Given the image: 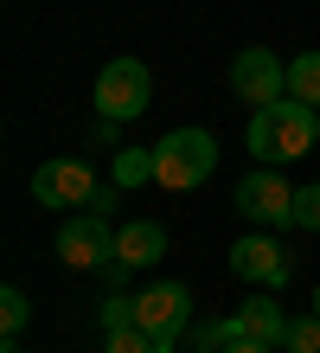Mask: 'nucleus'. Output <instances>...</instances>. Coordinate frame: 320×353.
<instances>
[{
	"label": "nucleus",
	"instance_id": "1",
	"mask_svg": "<svg viewBox=\"0 0 320 353\" xmlns=\"http://www.w3.org/2000/svg\"><path fill=\"white\" fill-rule=\"evenodd\" d=\"M320 141V110L314 103H263V110L250 116V154L263 161V168H282V161H301L308 148Z\"/></svg>",
	"mask_w": 320,
	"mask_h": 353
},
{
	"label": "nucleus",
	"instance_id": "2",
	"mask_svg": "<svg viewBox=\"0 0 320 353\" xmlns=\"http://www.w3.org/2000/svg\"><path fill=\"white\" fill-rule=\"evenodd\" d=\"M211 168H218V135L211 129H173L154 141V180L167 193H192V186H205Z\"/></svg>",
	"mask_w": 320,
	"mask_h": 353
},
{
	"label": "nucleus",
	"instance_id": "3",
	"mask_svg": "<svg viewBox=\"0 0 320 353\" xmlns=\"http://www.w3.org/2000/svg\"><path fill=\"white\" fill-rule=\"evenodd\" d=\"M135 327L160 353H173L186 341V327H192V289L186 283H147L141 296H135Z\"/></svg>",
	"mask_w": 320,
	"mask_h": 353
},
{
	"label": "nucleus",
	"instance_id": "4",
	"mask_svg": "<svg viewBox=\"0 0 320 353\" xmlns=\"http://www.w3.org/2000/svg\"><path fill=\"white\" fill-rule=\"evenodd\" d=\"M141 110H154V77L141 58H109L96 77V116L109 122H135Z\"/></svg>",
	"mask_w": 320,
	"mask_h": 353
},
{
	"label": "nucleus",
	"instance_id": "5",
	"mask_svg": "<svg viewBox=\"0 0 320 353\" xmlns=\"http://www.w3.org/2000/svg\"><path fill=\"white\" fill-rule=\"evenodd\" d=\"M96 174H90V161H71V154H58L45 161V168L32 174V199L39 205H52V212H71V205H96Z\"/></svg>",
	"mask_w": 320,
	"mask_h": 353
},
{
	"label": "nucleus",
	"instance_id": "6",
	"mask_svg": "<svg viewBox=\"0 0 320 353\" xmlns=\"http://www.w3.org/2000/svg\"><path fill=\"white\" fill-rule=\"evenodd\" d=\"M231 205L250 219V225H295V186L275 174V168H256L237 180V193H231Z\"/></svg>",
	"mask_w": 320,
	"mask_h": 353
},
{
	"label": "nucleus",
	"instance_id": "7",
	"mask_svg": "<svg viewBox=\"0 0 320 353\" xmlns=\"http://www.w3.org/2000/svg\"><path fill=\"white\" fill-rule=\"evenodd\" d=\"M58 257L71 263V270H103V263H116V232H109V219H103V212L64 219V225H58Z\"/></svg>",
	"mask_w": 320,
	"mask_h": 353
},
{
	"label": "nucleus",
	"instance_id": "8",
	"mask_svg": "<svg viewBox=\"0 0 320 353\" xmlns=\"http://www.w3.org/2000/svg\"><path fill=\"white\" fill-rule=\"evenodd\" d=\"M231 90H237L244 103H282L288 97V65L275 52H263V46H250V52H237V65H231Z\"/></svg>",
	"mask_w": 320,
	"mask_h": 353
},
{
	"label": "nucleus",
	"instance_id": "9",
	"mask_svg": "<svg viewBox=\"0 0 320 353\" xmlns=\"http://www.w3.org/2000/svg\"><path fill=\"white\" fill-rule=\"evenodd\" d=\"M231 270H237L244 283H263V289H282L288 283V257H282V244L263 238V232H250L231 244Z\"/></svg>",
	"mask_w": 320,
	"mask_h": 353
},
{
	"label": "nucleus",
	"instance_id": "10",
	"mask_svg": "<svg viewBox=\"0 0 320 353\" xmlns=\"http://www.w3.org/2000/svg\"><path fill=\"white\" fill-rule=\"evenodd\" d=\"M224 321H231V341L282 347V334H288V315H282V302H275V296H250L237 315H224Z\"/></svg>",
	"mask_w": 320,
	"mask_h": 353
},
{
	"label": "nucleus",
	"instance_id": "11",
	"mask_svg": "<svg viewBox=\"0 0 320 353\" xmlns=\"http://www.w3.org/2000/svg\"><path fill=\"white\" fill-rule=\"evenodd\" d=\"M167 257V232L154 219H135V225H122L116 232V263L122 270H147V263H160Z\"/></svg>",
	"mask_w": 320,
	"mask_h": 353
},
{
	"label": "nucleus",
	"instance_id": "12",
	"mask_svg": "<svg viewBox=\"0 0 320 353\" xmlns=\"http://www.w3.org/2000/svg\"><path fill=\"white\" fill-rule=\"evenodd\" d=\"M288 97L320 110V52H295L288 58Z\"/></svg>",
	"mask_w": 320,
	"mask_h": 353
},
{
	"label": "nucleus",
	"instance_id": "13",
	"mask_svg": "<svg viewBox=\"0 0 320 353\" xmlns=\"http://www.w3.org/2000/svg\"><path fill=\"white\" fill-rule=\"evenodd\" d=\"M154 180V148H122L116 154V186H141Z\"/></svg>",
	"mask_w": 320,
	"mask_h": 353
},
{
	"label": "nucleus",
	"instance_id": "14",
	"mask_svg": "<svg viewBox=\"0 0 320 353\" xmlns=\"http://www.w3.org/2000/svg\"><path fill=\"white\" fill-rule=\"evenodd\" d=\"M282 353H320V315H288Z\"/></svg>",
	"mask_w": 320,
	"mask_h": 353
},
{
	"label": "nucleus",
	"instance_id": "15",
	"mask_svg": "<svg viewBox=\"0 0 320 353\" xmlns=\"http://www.w3.org/2000/svg\"><path fill=\"white\" fill-rule=\"evenodd\" d=\"M26 321H32V302L19 296V289H0V327H7V341H19Z\"/></svg>",
	"mask_w": 320,
	"mask_h": 353
},
{
	"label": "nucleus",
	"instance_id": "16",
	"mask_svg": "<svg viewBox=\"0 0 320 353\" xmlns=\"http://www.w3.org/2000/svg\"><path fill=\"white\" fill-rule=\"evenodd\" d=\"M295 225H301V232H320V180L295 186Z\"/></svg>",
	"mask_w": 320,
	"mask_h": 353
},
{
	"label": "nucleus",
	"instance_id": "17",
	"mask_svg": "<svg viewBox=\"0 0 320 353\" xmlns=\"http://www.w3.org/2000/svg\"><path fill=\"white\" fill-rule=\"evenodd\" d=\"M103 353H160V347L147 341L141 327H116V334H103Z\"/></svg>",
	"mask_w": 320,
	"mask_h": 353
},
{
	"label": "nucleus",
	"instance_id": "18",
	"mask_svg": "<svg viewBox=\"0 0 320 353\" xmlns=\"http://www.w3.org/2000/svg\"><path fill=\"white\" fill-rule=\"evenodd\" d=\"M192 347H199V353H224L231 347V321H199V327H192Z\"/></svg>",
	"mask_w": 320,
	"mask_h": 353
},
{
	"label": "nucleus",
	"instance_id": "19",
	"mask_svg": "<svg viewBox=\"0 0 320 353\" xmlns=\"http://www.w3.org/2000/svg\"><path fill=\"white\" fill-rule=\"evenodd\" d=\"M116 327H135V296H109L103 302V334H116Z\"/></svg>",
	"mask_w": 320,
	"mask_h": 353
},
{
	"label": "nucleus",
	"instance_id": "20",
	"mask_svg": "<svg viewBox=\"0 0 320 353\" xmlns=\"http://www.w3.org/2000/svg\"><path fill=\"white\" fill-rule=\"evenodd\" d=\"M224 353H275V347H263V341H231Z\"/></svg>",
	"mask_w": 320,
	"mask_h": 353
},
{
	"label": "nucleus",
	"instance_id": "21",
	"mask_svg": "<svg viewBox=\"0 0 320 353\" xmlns=\"http://www.w3.org/2000/svg\"><path fill=\"white\" fill-rule=\"evenodd\" d=\"M314 315H320V289H314Z\"/></svg>",
	"mask_w": 320,
	"mask_h": 353
}]
</instances>
